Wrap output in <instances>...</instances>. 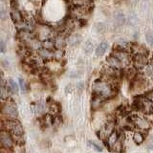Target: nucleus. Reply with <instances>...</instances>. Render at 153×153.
<instances>
[{
  "mask_svg": "<svg viewBox=\"0 0 153 153\" xmlns=\"http://www.w3.org/2000/svg\"><path fill=\"white\" fill-rule=\"evenodd\" d=\"M2 130H6L12 134L14 139V142L24 143L22 142L24 129L20 122H18L16 119H6L3 122Z\"/></svg>",
  "mask_w": 153,
  "mask_h": 153,
  "instance_id": "nucleus-1",
  "label": "nucleus"
},
{
  "mask_svg": "<svg viewBox=\"0 0 153 153\" xmlns=\"http://www.w3.org/2000/svg\"><path fill=\"white\" fill-rule=\"evenodd\" d=\"M94 95H97L103 99H109L115 95L114 86L105 80H97L92 86Z\"/></svg>",
  "mask_w": 153,
  "mask_h": 153,
  "instance_id": "nucleus-2",
  "label": "nucleus"
},
{
  "mask_svg": "<svg viewBox=\"0 0 153 153\" xmlns=\"http://www.w3.org/2000/svg\"><path fill=\"white\" fill-rule=\"evenodd\" d=\"M134 108L145 115L153 114V102L146 96H140L134 100Z\"/></svg>",
  "mask_w": 153,
  "mask_h": 153,
  "instance_id": "nucleus-3",
  "label": "nucleus"
},
{
  "mask_svg": "<svg viewBox=\"0 0 153 153\" xmlns=\"http://www.w3.org/2000/svg\"><path fill=\"white\" fill-rule=\"evenodd\" d=\"M148 85V80L146 75H138L134 76L132 79V82L130 85V90L134 94H139L141 92H143Z\"/></svg>",
  "mask_w": 153,
  "mask_h": 153,
  "instance_id": "nucleus-4",
  "label": "nucleus"
},
{
  "mask_svg": "<svg viewBox=\"0 0 153 153\" xmlns=\"http://www.w3.org/2000/svg\"><path fill=\"white\" fill-rule=\"evenodd\" d=\"M2 114L6 116L7 119H16L18 116V110L16 104L13 100H6L2 102Z\"/></svg>",
  "mask_w": 153,
  "mask_h": 153,
  "instance_id": "nucleus-5",
  "label": "nucleus"
},
{
  "mask_svg": "<svg viewBox=\"0 0 153 153\" xmlns=\"http://www.w3.org/2000/svg\"><path fill=\"white\" fill-rule=\"evenodd\" d=\"M131 122L141 131H147L151 126L149 120L146 118L145 116H138V115L137 116H134L131 120Z\"/></svg>",
  "mask_w": 153,
  "mask_h": 153,
  "instance_id": "nucleus-6",
  "label": "nucleus"
},
{
  "mask_svg": "<svg viewBox=\"0 0 153 153\" xmlns=\"http://www.w3.org/2000/svg\"><path fill=\"white\" fill-rule=\"evenodd\" d=\"M0 143H1V147L12 149L14 145V139L10 132L2 130L0 133Z\"/></svg>",
  "mask_w": 153,
  "mask_h": 153,
  "instance_id": "nucleus-7",
  "label": "nucleus"
},
{
  "mask_svg": "<svg viewBox=\"0 0 153 153\" xmlns=\"http://www.w3.org/2000/svg\"><path fill=\"white\" fill-rule=\"evenodd\" d=\"M114 130H115V124L113 123H107L99 130L98 137L100 140L106 142L107 139L110 137V135L114 132Z\"/></svg>",
  "mask_w": 153,
  "mask_h": 153,
  "instance_id": "nucleus-8",
  "label": "nucleus"
},
{
  "mask_svg": "<svg viewBox=\"0 0 153 153\" xmlns=\"http://www.w3.org/2000/svg\"><path fill=\"white\" fill-rule=\"evenodd\" d=\"M112 56H114L115 57H117V59H119V61L123 64V67L128 66L129 64H130V62H131L130 55H129L128 53L126 51H124V50H119V49L115 50V52L112 53Z\"/></svg>",
  "mask_w": 153,
  "mask_h": 153,
  "instance_id": "nucleus-9",
  "label": "nucleus"
},
{
  "mask_svg": "<svg viewBox=\"0 0 153 153\" xmlns=\"http://www.w3.org/2000/svg\"><path fill=\"white\" fill-rule=\"evenodd\" d=\"M133 63L137 69H143V68H145L149 62H148L147 56L146 54H143V53H139V54L135 55V56H134Z\"/></svg>",
  "mask_w": 153,
  "mask_h": 153,
  "instance_id": "nucleus-10",
  "label": "nucleus"
},
{
  "mask_svg": "<svg viewBox=\"0 0 153 153\" xmlns=\"http://www.w3.org/2000/svg\"><path fill=\"white\" fill-rule=\"evenodd\" d=\"M37 54L42 59L44 60H51L52 59L55 57V52L53 50L46 49V48H40L39 50L37 51Z\"/></svg>",
  "mask_w": 153,
  "mask_h": 153,
  "instance_id": "nucleus-11",
  "label": "nucleus"
},
{
  "mask_svg": "<svg viewBox=\"0 0 153 153\" xmlns=\"http://www.w3.org/2000/svg\"><path fill=\"white\" fill-rule=\"evenodd\" d=\"M106 61H107V65L109 67H111V68H113V69L122 70L123 68V64L119 61V59H117V57H115L114 56H112V55L108 57V59H106Z\"/></svg>",
  "mask_w": 153,
  "mask_h": 153,
  "instance_id": "nucleus-12",
  "label": "nucleus"
},
{
  "mask_svg": "<svg viewBox=\"0 0 153 153\" xmlns=\"http://www.w3.org/2000/svg\"><path fill=\"white\" fill-rule=\"evenodd\" d=\"M120 135H121V133H119L118 131L114 130V132L110 135V137L107 139L106 141V146L110 148V149H112L113 146H115V143H117V141L119 140L120 138Z\"/></svg>",
  "mask_w": 153,
  "mask_h": 153,
  "instance_id": "nucleus-13",
  "label": "nucleus"
},
{
  "mask_svg": "<svg viewBox=\"0 0 153 153\" xmlns=\"http://www.w3.org/2000/svg\"><path fill=\"white\" fill-rule=\"evenodd\" d=\"M108 47H109V44H108V42L106 41H102V42H100V44L97 46V48H96V56H102L105 54V52L107 51L108 49Z\"/></svg>",
  "mask_w": 153,
  "mask_h": 153,
  "instance_id": "nucleus-14",
  "label": "nucleus"
},
{
  "mask_svg": "<svg viewBox=\"0 0 153 153\" xmlns=\"http://www.w3.org/2000/svg\"><path fill=\"white\" fill-rule=\"evenodd\" d=\"M104 100H105V99H103V98H102V97H100V96L94 95V97H93L92 100H91V106H92V108H93L94 110L99 109V108L103 104Z\"/></svg>",
  "mask_w": 153,
  "mask_h": 153,
  "instance_id": "nucleus-15",
  "label": "nucleus"
},
{
  "mask_svg": "<svg viewBox=\"0 0 153 153\" xmlns=\"http://www.w3.org/2000/svg\"><path fill=\"white\" fill-rule=\"evenodd\" d=\"M33 111H35V113L36 115H42V114H44L45 111H46V106H45V104L41 102H36L35 104L33 105Z\"/></svg>",
  "mask_w": 153,
  "mask_h": 153,
  "instance_id": "nucleus-16",
  "label": "nucleus"
},
{
  "mask_svg": "<svg viewBox=\"0 0 153 153\" xmlns=\"http://www.w3.org/2000/svg\"><path fill=\"white\" fill-rule=\"evenodd\" d=\"M81 42V36L79 35V33H75V35H72L71 36H69L68 38V43L71 46H76L79 45Z\"/></svg>",
  "mask_w": 153,
  "mask_h": 153,
  "instance_id": "nucleus-17",
  "label": "nucleus"
},
{
  "mask_svg": "<svg viewBox=\"0 0 153 153\" xmlns=\"http://www.w3.org/2000/svg\"><path fill=\"white\" fill-rule=\"evenodd\" d=\"M7 86H8L9 90L11 91L12 93H13V94H17L18 93V91H19L18 84L14 80H13L12 79H10L7 81Z\"/></svg>",
  "mask_w": 153,
  "mask_h": 153,
  "instance_id": "nucleus-18",
  "label": "nucleus"
},
{
  "mask_svg": "<svg viewBox=\"0 0 153 153\" xmlns=\"http://www.w3.org/2000/svg\"><path fill=\"white\" fill-rule=\"evenodd\" d=\"M143 74L146 75L147 79L153 81V63H148L145 68H143Z\"/></svg>",
  "mask_w": 153,
  "mask_h": 153,
  "instance_id": "nucleus-19",
  "label": "nucleus"
},
{
  "mask_svg": "<svg viewBox=\"0 0 153 153\" xmlns=\"http://www.w3.org/2000/svg\"><path fill=\"white\" fill-rule=\"evenodd\" d=\"M123 137L121 134V135H120L119 140L117 141V143H115V146H113L112 150L115 151V152H122L123 151Z\"/></svg>",
  "mask_w": 153,
  "mask_h": 153,
  "instance_id": "nucleus-20",
  "label": "nucleus"
},
{
  "mask_svg": "<svg viewBox=\"0 0 153 153\" xmlns=\"http://www.w3.org/2000/svg\"><path fill=\"white\" fill-rule=\"evenodd\" d=\"M133 141L134 143H136L137 145H141V143H143V141H145V136H143V134L142 132L136 131L133 134Z\"/></svg>",
  "mask_w": 153,
  "mask_h": 153,
  "instance_id": "nucleus-21",
  "label": "nucleus"
},
{
  "mask_svg": "<svg viewBox=\"0 0 153 153\" xmlns=\"http://www.w3.org/2000/svg\"><path fill=\"white\" fill-rule=\"evenodd\" d=\"M93 48H94V44H93V42L92 41H86L85 42V44H84V48H83V51L86 55H91L92 54V52H93Z\"/></svg>",
  "mask_w": 153,
  "mask_h": 153,
  "instance_id": "nucleus-22",
  "label": "nucleus"
},
{
  "mask_svg": "<svg viewBox=\"0 0 153 153\" xmlns=\"http://www.w3.org/2000/svg\"><path fill=\"white\" fill-rule=\"evenodd\" d=\"M54 40H55V47L56 48L57 50H61L62 48L64 47V45H65V40H64V38H62V37L59 36V37L55 38Z\"/></svg>",
  "mask_w": 153,
  "mask_h": 153,
  "instance_id": "nucleus-23",
  "label": "nucleus"
},
{
  "mask_svg": "<svg viewBox=\"0 0 153 153\" xmlns=\"http://www.w3.org/2000/svg\"><path fill=\"white\" fill-rule=\"evenodd\" d=\"M42 47H43V48H46V49L52 50L53 48L55 47V40L51 39V38L44 40V41L42 42Z\"/></svg>",
  "mask_w": 153,
  "mask_h": 153,
  "instance_id": "nucleus-24",
  "label": "nucleus"
},
{
  "mask_svg": "<svg viewBox=\"0 0 153 153\" xmlns=\"http://www.w3.org/2000/svg\"><path fill=\"white\" fill-rule=\"evenodd\" d=\"M12 17L13 19V21L16 22V24L17 23H20L21 22V16H20V13H19L17 11H13L12 12Z\"/></svg>",
  "mask_w": 153,
  "mask_h": 153,
  "instance_id": "nucleus-25",
  "label": "nucleus"
},
{
  "mask_svg": "<svg viewBox=\"0 0 153 153\" xmlns=\"http://www.w3.org/2000/svg\"><path fill=\"white\" fill-rule=\"evenodd\" d=\"M145 36H146V39L147 43L151 47H153V33H151V32H146Z\"/></svg>",
  "mask_w": 153,
  "mask_h": 153,
  "instance_id": "nucleus-26",
  "label": "nucleus"
},
{
  "mask_svg": "<svg viewBox=\"0 0 153 153\" xmlns=\"http://www.w3.org/2000/svg\"><path fill=\"white\" fill-rule=\"evenodd\" d=\"M89 146L92 147L93 149H95L96 151H98V152H102V147L100 146H99V145H97L95 142H89Z\"/></svg>",
  "mask_w": 153,
  "mask_h": 153,
  "instance_id": "nucleus-27",
  "label": "nucleus"
},
{
  "mask_svg": "<svg viewBox=\"0 0 153 153\" xmlns=\"http://www.w3.org/2000/svg\"><path fill=\"white\" fill-rule=\"evenodd\" d=\"M115 17H116V20H117L120 24H122V23L124 22V16H123V13H118Z\"/></svg>",
  "mask_w": 153,
  "mask_h": 153,
  "instance_id": "nucleus-28",
  "label": "nucleus"
},
{
  "mask_svg": "<svg viewBox=\"0 0 153 153\" xmlns=\"http://www.w3.org/2000/svg\"><path fill=\"white\" fill-rule=\"evenodd\" d=\"M19 84H20V87H21L22 92H25L26 89H27V85L25 83V81H24L22 79H19Z\"/></svg>",
  "mask_w": 153,
  "mask_h": 153,
  "instance_id": "nucleus-29",
  "label": "nucleus"
},
{
  "mask_svg": "<svg viewBox=\"0 0 153 153\" xmlns=\"http://www.w3.org/2000/svg\"><path fill=\"white\" fill-rule=\"evenodd\" d=\"M146 148L148 150H153V137L146 143Z\"/></svg>",
  "mask_w": 153,
  "mask_h": 153,
  "instance_id": "nucleus-30",
  "label": "nucleus"
},
{
  "mask_svg": "<svg viewBox=\"0 0 153 153\" xmlns=\"http://www.w3.org/2000/svg\"><path fill=\"white\" fill-rule=\"evenodd\" d=\"M6 50V44H5V41L3 39L0 40V52L4 53Z\"/></svg>",
  "mask_w": 153,
  "mask_h": 153,
  "instance_id": "nucleus-31",
  "label": "nucleus"
},
{
  "mask_svg": "<svg viewBox=\"0 0 153 153\" xmlns=\"http://www.w3.org/2000/svg\"><path fill=\"white\" fill-rule=\"evenodd\" d=\"M145 96H146V97L148 100H150L151 102H153V90L149 91V92H147Z\"/></svg>",
  "mask_w": 153,
  "mask_h": 153,
  "instance_id": "nucleus-32",
  "label": "nucleus"
},
{
  "mask_svg": "<svg viewBox=\"0 0 153 153\" xmlns=\"http://www.w3.org/2000/svg\"><path fill=\"white\" fill-rule=\"evenodd\" d=\"M0 16H1L2 19H5V17H6V12H5L4 7H1V10H0Z\"/></svg>",
  "mask_w": 153,
  "mask_h": 153,
  "instance_id": "nucleus-33",
  "label": "nucleus"
},
{
  "mask_svg": "<svg viewBox=\"0 0 153 153\" xmlns=\"http://www.w3.org/2000/svg\"><path fill=\"white\" fill-rule=\"evenodd\" d=\"M82 85H83V83H82V82H80V83H79L78 85H76V88H79V90H82V89H83V86H82Z\"/></svg>",
  "mask_w": 153,
  "mask_h": 153,
  "instance_id": "nucleus-34",
  "label": "nucleus"
},
{
  "mask_svg": "<svg viewBox=\"0 0 153 153\" xmlns=\"http://www.w3.org/2000/svg\"><path fill=\"white\" fill-rule=\"evenodd\" d=\"M2 1H4V0H2Z\"/></svg>",
  "mask_w": 153,
  "mask_h": 153,
  "instance_id": "nucleus-35",
  "label": "nucleus"
}]
</instances>
